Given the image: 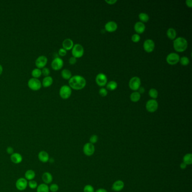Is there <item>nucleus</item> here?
<instances>
[{"mask_svg":"<svg viewBox=\"0 0 192 192\" xmlns=\"http://www.w3.org/2000/svg\"><path fill=\"white\" fill-rule=\"evenodd\" d=\"M86 84L85 78L82 76L75 75L72 76L69 80V85L71 88L74 90H81L84 88Z\"/></svg>","mask_w":192,"mask_h":192,"instance_id":"obj_1","label":"nucleus"},{"mask_svg":"<svg viewBox=\"0 0 192 192\" xmlns=\"http://www.w3.org/2000/svg\"><path fill=\"white\" fill-rule=\"evenodd\" d=\"M175 50L178 52H183L188 48V41L186 39L182 37L176 38L173 42Z\"/></svg>","mask_w":192,"mask_h":192,"instance_id":"obj_2","label":"nucleus"},{"mask_svg":"<svg viewBox=\"0 0 192 192\" xmlns=\"http://www.w3.org/2000/svg\"><path fill=\"white\" fill-rule=\"evenodd\" d=\"M72 49L73 56L76 58L82 57L84 54V48L81 44L76 43L74 45Z\"/></svg>","mask_w":192,"mask_h":192,"instance_id":"obj_3","label":"nucleus"},{"mask_svg":"<svg viewBox=\"0 0 192 192\" xmlns=\"http://www.w3.org/2000/svg\"><path fill=\"white\" fill-rule=\"evenodd\" d=\"M59 94L60 97L63 99H67L72 94V89L69 86L63 85L60 87Z\"/></svg>","mask_w":192,"mask_h":192,"instance_id":"obj_4","label":"nucleus"},{"mask_svg":"<svg viewBox=\"0 0 192 192\" xmlns=\"http://www.w3.org/2000/svg\"><path fill=\"white\" fill-rule=\"evenodd\" d=\"M28 86L31 90L37 91L41 88V82L38 79L36 78H31L28 82Z\"/></svg>","mask_w":192,"mask_h":192,"instance_id":"obj_5","label":"nucleus"},{"mask_svg":"<svg viewBox=\"0 0 192 192\" xmlns=\"http://www.w3.org/2000/svg\"><path fill=\"white\" fill-rule=\"evenodd\" d=\"M145 107L148 112L153 113L156 112L158 108V103L155 99H150L146 103Z\"/></svg>","mask_w":192,"mask_h":192,"instance_id":"obj_6","label":"nucleus"},{"mask_svg":"<svg viewBox=\"0 0 192 192\" xmlns=\"http://www.w3.org/2000/svg\"><path fill=\"white\" fill-rule=\"evenodd\" d=\"M129 87L132 90L136 91L138 90L141 85V80L138 77H133L129 81Z\"/></svg>","mask_w":192,"mask_h":192,"instance_id":"obj_7","label":"nucleus"},{"mask_svg":"<svg viewBox=\"0 0 192 192\" xmlns=\"http://www.w3.org/2000/svg\"><path fill=\"white\" fill-rule=\"evenodd\" d=\"M15 186L19 191H23L28 187V181L23 178H20L16 181Z\"/></svg>","mask_w":192,"mask_h":192,"instance_id":"obj_8","label":"nucleus"},{"mask_svg":"<svg viewBox=\"0 0 192 192\" xmlns=\"http://www.w3.org/2000/svg\"><path fill=\"white\" fill-rule=\"evenodd\" d=\"M180 58L179 54L175 53H171L167 56L166 61L169 64L175 65L179 61Z\"/></svg>","mask_w":192,"mask_h":192,"instance_id":"obj_9","label":"nucleus"},{"mask_svg":"<svg viewBox=\"0 0 192 192\" xmlns=\"http://www.w3.org/2000/svg\"><path fill=\"white\" fill-rule=\"evenodd\" d=\"M143 48L146 52L151 53L155 48V43L151 39H147L144 42Z\"/></svg>","mask_w":192,"mask_h":192,"instance_id":"obj_10","label":"nucleus"},{"mask_svg":"<svg viewBox=\"0 0 192 192\" xmlns=\"http://www.w3.org/2000/svg\"><path fill=\"white\" fill-rule=\"evenodd\" d=\"M83 152L87 156H91L95 152V147L94 144L90 143L85 144L83 147Z\"/></svg>","mask_w":192,"mask_h":192,"instance_id":"obj_11","label":"nucleus"},{"mask_svg":"<svg viewBox=\"0 0 192 192\" xmlns=\"http://www.w3.org/2000/svg\"><path fill=\"white\" fill-rule=\"evenodd\" d=\"M107 80L108 79H107V76L102 73H100L97 74L95 78L96 84L99 86H102V87L104 86L107 84Z\"/></svg>","mask_w":192,"mask_h":192,"instance_id":"obj_12","label":"nucleus"},{"mask_svg":"<svg viewBox=\"0 0 192 192\" xmlns=\"http://www.w3.org/2000/svg\"><path fill=\"white\" fill-rule=\"evenodd\" d=\"M64 65V61L62 59L59 57L55 58L51 62V67L55 71L60 69Z\"/></svg>","mask_w":192,"mask_h":192,"instance_id":"obj_13","label":"nucleus"},{"mask_svg":"<svg viewBox=\"0 0 192 192\" xmlns=\"http://www.w3.org/2000/svg\"><path fill=\"white\" fill-rule=\"evenodd\" d=\"M47 63H48L47 57L44 55H41L37 58L35 61V64L37 68L40 69V68H43L46 66Z\"/></svg>","mask_w":192,"mask_h":192,"instance_id":"obj_14","label":"nucleus"},{"mask_svg":"<svg viewBox=\"0 0 192 192\" xmlns=\"http://www.w3.org/2000/svg\"><path fill=\"white\" fill-rule=\"evenodd\" d=\"M38 158L40 162L47 163L49 161L50 157L48 153L45 150H41L38 154Z\"/></svg>","mask_w":192,"mask_h":192,"instance_id":"obj_15","label":"nucleus"},{"mask_svg":"<svg viewBox=\"0 0 192 192\" xmlns=\"http://www.w3.org/2000/svg\"><path fill=\"white\" fill-rule=\"evenodd\" d=\"M118 25L114 21H109L105 24V30L108 32H113L117 30Z\"/></svg>","mask_w":192,"mask_h":192,"instance_id":"obj_16","label":"nucleus"},{"mask_svg":"<svg viewBox=\"0 0 192 192\" xmlns=\"http://www.w3.org/2000/svg\"><path fill=\"white\" fill-rule=\"evenodd\" d=\"M10 160L14 164H20L23 161V156L19 153L14 152L10 156Z\"/></svg>","mask_w":192,"mask_h":192,"instance_id":"obj_17","label":"nucleus"},{"mask_svg":"<svg viewBox=\"0 0 192 192\" xmlns=\"http://www.w3.org/2000/svg\"><path fill=\"white\" fill-rule=\"evenodd\" d=\"M42 180L43 183L48 185L51 184L53 180V176L49 172H45L42 175Z\"/></svg>","mask_w":192,"mask_h":192,"instance_id":"obj_18","label":"nucleus"},{"mask_svg":"<svg viewBox=\"0 0 192 192\" xmlns=\"http://www.w3.org/2000/svg\"><path fill=\"white\" fill-rule=\"evenodd\" d=\"M125 186V184L122 180H117L112 186V189L114 192H120L122 191Z\"/></svg>","mask_w":192,"mask_h":192,"instance_id":"obj_19","label":"nucleus"},{"mask_svg":"<svg viewBox=\"0 0 192 192\" xmlns=\"http://www.w3.org/2000/svg\"><path fill=\"white\" fill-rule=\"evenodd\" d=\"M134 30L138 34L143 33L145 30V25L141 22H137L134 25Z\"/></svg>","mask_w":192,"mask_h":192,"instance_id":"obj_20","label":"nucleus"},{"mask_svg":"<svg viewBox=\"0 0 192 192\" xmlns=\"http://www.w3.org/2000/svg\"><path fill=\"white\" fill-rule=\"evenodd\" d=\"M62 46L63 48H64L66 50H69L73 48L74 43L71 39L66 38L63 41Z\"/></svg>","mask_w":192,"mask_h":192,"instance_id":"obj_21","label":"nucleus"},{"mask_svg":"<svg viewBox=\"0 0 192 192\" xmlns=\"http://www.w3.org/2000/svg\"><path fill=\"white\" fill-rule=\"evenodd\" d=\"M36 177V173L33 170H28L26 171L24 174V178L26 180L30 181V180H34Z\"/></svg>","mask_w":192,"mask_h":192,"instance_id":"obj_22","label":"nucleus"},{"mask_svg":"<svg viewBox=\"0 0 192 192\" xmlns=\"http://www.w3.org/2000/svg\"><path fill=\"white\" fill-rule=\"evenodd\" d=\"M53 83V79L51 76L45 77L42 80V86L44 87H48Z\"/></svg>","mask_w":192,"mask_h":192,"instance_id":"obj_23","label":"nucleus"},{"mask_svg":"<svg viewBox=\"0 0 192 192\" xmlns=\"http://www.w3.org/2000/svg\"><path fill=\"white\" fill-rule=\"evenodd\" d=\"M36 189L37 192H50L49 186L45 183L40 184L37 186Z\"/></svg>","mask_w":192,"mask_h":192,"instance_id":"obj_24","label":"nucleus"},{"mask_svg":"<svg viewBox=\"0 0 192 192\" xmlns=\"http://www.w3.org/2000/svg\"><path fill=\"white\" fill-rule=\"evenodd\" d=\"M167 36L171 40H174L176 37V31L173 28H170L167 30Z\"/></svg>","mask_w":192,"mask_h":192,"instance_id":"obj_25","label":"nucleus"},{"mask_svg":"<svg viewBox=\"0 0 192 192\" xmlns=\"http://www.w3.org/2000/svg\"><path fill=\"white\" fill-rule=\"evenodd\" d=\"M141 95L138 91H134L130 95V99L133 102H137L140 99Z\"/></svg>","mask_w":192,"mask_h":192,"instance_id":"obj_26","label":"nucleus"},{"mask_svg":"<svg viewBox=\"0 0 192 192\" xmlns=\"http://www.w3.org/2000/svg\"><path fill=\"white\" fill-rule=\"evenodd\" d=\"M62 77L66 79H69L72 77V73L68 69H64L61 73Z\"/></svg>","mask_w":192,"mask_h":192,"instance_id":"obj_27","label":"nucleus"},{"mask_svg":"<svg viewBox=\"0 0 192 192\" xmlns=\"http://www.w3.org/2000/svg\"><path fill=\"white\" fill-rule=\"evenodd\" d=\"M183 162L186 165H191L192 163V154L191 153L186 154L183 157Z\"/></svg>","mask_w":192,"mask_h":192,"instance_id":"obj_28","label":"nucleus"},{"mask_svg":"<svg viewBox=\"0 0 192 192\" xmlns=\"http://www.w3.org/2000/svg\"><path fill=\"white\" fill-rule=\"evenodd\" d=\"M139 18L140 19V20H141V22H142L143 23L145 22H147L149 19V15L145 12L140 13L139 14Z\"/></svg>","mask_w":192,"mask_h":192,"instance_id":"obj_29","label":"nucleus"},{"mask_svg":"<svg viewBox=\"0 0 192 192\" xmlns=\"http://www.w3.org/2000/svg\"><path fill=\"white\" fill-rule=\"evenodd\" d=\"M117 83L114 81H111L109 82L107 84V89L110 91H113L117 89Z\"/></svg>","mask_w":192,"mask_h":192,"instance_id":"obj_30","label":"nucleus"},{"mask_svg":"<svg viewBox=\"0 0 192 192\" xmlns=\"http://www.w3.org/2000/svg\"><path fill=\"white\" fill-rule=\"evenodd\" d=\"M42 74V71L39 68H35L32 71V75L33 78H39Z\"/></svg>","mask_w":192,"mask_h":192,"instance_id":"obj_31","label":"nucleus"},{"mask_svg":"<svg viewBox=\"0 0 192 192\" xmlns=\"http://www.w3.org/2000/svg\"><path fill=\"white\" fill-rule=\"evenodd\" d=\"M149 95L151 97H152L153 99H156L158 95V92L156 89L152 88V89H150L149 91Z\"/></svg>","mask_w":192,"mask_h":192,"instance_id":"obj_32","label":"nucleus"},{"mask_svg":"<svg viewBox=\"0 0 192 192\" xmlns=\"http://www.w3.org/2000/svg\"><path fill=\"white\" fill-rule=\"evenodd\" d=\"M180 64L183 66H187L189 64V62H190V60H189V59L186 57V56H183L181 57V58H180Z\"/></svg>","mask_w":192,"mask_h":192,"instance_id":"obj_33","label":"nucleus"},{"mask_svg":"<svg viewBox=\"0 0 192 192\" xmlns=\"http://www.w3.org/2000/svg\"><path fill=\"white\" fill-rule=\"evenodd\" d=\"M28 186H29V188L31 189H35L38 186V184L35 180H30L28 181Z\"/></svg>","mask_w":192,"mask_h":192,"instance_id":"obj_34","label":"nucleus"},{"mask_svg":"<svg viewBox=\"0 0 192 192\" xmlns=\"http://www.w3.org/2000/svg\"><path fill=\"white\" fill-rule=\"evenodd\" d=\"M59 186L57 184H56V183L51 184L49 186V191H50V192H57L59 191Z\"/></svg>","mask_w":192,"mask_h":192,"instance_id":"obj_35","label":"nucleus"},{"mask_svg":"<svg viewBox=\"0 0 192 192\" xmlns=\"http://www.w3.org/2000/svg\"><path fill=\"white\" fill-rule=\"evenodd\" d=\"M84 192H95L93 186L91 185H86L84 188Z\"/></svg>","mask_w":192,"mask_h":192,"instance_id":"obj_36","label":"nucleus"},{"mask_svg":"<svg viewBox=\"0 0 192 192\" xmlns=\"http://www.w3.org/2000/svg\"><path fill=\"white\" fill-rule=\"evenodd\" d=\"M131 40L134 42H138L140 40V36L138 33L134 34L131 37Z\"/></svg>","mask_w":192,"mask_h":192,"instance_id":"obj_37","label":"nucleus"},{"mask_svg":"<svg viewBox=\"0 0 192 192\" xmlns=\"http://www.w3.org/2000/svg\"><path fill=\"white\" fill-rule=\"evenodd\" d=\"M41 71H42V74H43V76H45V77L48 76V75H49L50 73V69H48V68H46V67H44V68H43Z\"/></svg>","mask_w":192,"mask_h":192,"instance_id":"obj_38","label":"nucleus"},{"mask_svg":"<svg viewBox=\"0 0 192 192\" xmlns=\"http://www.w3.org/2000/svg\"><path fill=\"white\" fill-rule=\"evenodd\" d=\"M98 140V137L96 135H92L90 138V143L91 144H94L96 143Z\"/></svg>","mask_w":192,"mask_h":192,"instance_id":"obj_39","label":"nucleus"},{"mask_svg":"<svg viewBox=\"0 0 192 192\" xmlns=\"http://www.w3.org/2000/svg\"><path fill=\"white\" fill-rule=\"evenodd\" d=\"M99 94L100 95V96H106L108 94V91L105 88H101L100 90H99Z\"/></svg>","mask_w":192,"mask_h":192,"instance_id":"obj_40","label":"nucleus"},{"mask_svg":"<svg viewBox=\"0 0 192 192\" xmlns=\"http://www.w3.org/2000/svg\"><path fill=\"white\" fill-rule=\"evenodd\" d=\"M6 152L8 154H10V156L14 153V149L12 147H8L6 148Z\"/></svg>","mask_w":192,"mask_h":192,"instance_id":"obj_41","label":"nucleus"},{"mask_svg":"<svg viewBox=\"0 0 192 192\" xmlns=\"http://www.w3.org/2000/svg\"><path fill=\"white\" fill-rule=\"evenodd\" d=\"M58 54L61 56H64L65 55H66V50L64 48H61L59 49Z\"/></svg>","mask_w":192,"mask_h":192,"instance_id":"obj_42","label":"nucleus"},{"mask_svg":"<svg viewBox=\"0 0 192 192\" xmlns=\"http://www.w3.org/2000/svg\"><path fill=\"white\" fill-rule=\"evenodd\" d=\"M76 62H77V58H74L73 56L69 58V63L70 64H72V65L76 63Z\"/></svg>","mask_w":192,"mask_h":192,"instance_id":"obj_43","label":"nucleus"},{"mask_svg":"<svg viewBox=\"0 0 192 192\" xmlns=\"http://www.w3.org/2000/svg\"><path fill=\"white\" fill-rule=\"evenodd\" d=\"M105 1L109 5H113L117 2V0H105Z\"/></svg>","mask_w":192,"mask_h":192,"instance_id":"obj_44","label":"nucleus"},{"mask_svg":"<svg viewBox=\"0 0 192 192\" xmlns=\"http://www.w3.org/2000/svg\"><path fill=\"white\" fill-rule=\"evenodd\" d=\"M186 5L189 7H192V0H186Z\"/></svg>","mask_w":192,"mask_h":192,"instance_id":"obj_45","label":"nucleus"},{"mask_svg":"<svg viewBox=\"0 0 192 192\" xmlns=\"http://www.w3.org/2000/svg\"><path fill=\"white\" fill-rule=\"evenodd\" d=\"M186 166H187V165H186V164L185 163H184V162L181 163V164H180V167L181 169H182V170H185V169L186 168Z\"/></svg>","mask_w":192,"mask_h":192,"instance_id":"obj_46","label":"nucleus"},{"mask_svg":"<svg viewBox=\"0 0 192 192\" xmlns=\"http://www.w3.org/2000/svg\"><path fill=\"white\" fill-rule=\"evenodd\" d=\"M139 92L140 94V93L143 94L144 92H145V89H144L143 87H140L139 89Z\"/></svg>","mask_w":192,"mask_h":192,"instance_id":"obj_47","label":"nucleus"},{"mask_svg":"<svg viewBox=\"0 0 192 192\" xmlns=\"http://www.w3.org/2000/svg\"><path fill=\"white\" fill-rule=\"evenodd\" d=\"M95 192H108L107 191V190H105V189H102V188H100L97 190H96V191Z\"/></svg>","mask_w":192,"mask_h":192,"instance_id":"obj_48","label":"nucleus"},{"mask_svg":"<svg viewBox=\"0 0 192 192\" xmlns=\"http://www.w3.org/2000/svg\"><path fill=\"white\" fill-rule=\"evenodd\" d=\"M2 71H3V68H2V66L0 64V75L1 74Z\"/></svg>","mask_w":192,"mask_h":192,"instance_id":"obj_49","label":"nucleus"}]
</instances>
